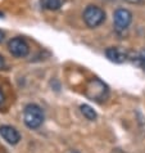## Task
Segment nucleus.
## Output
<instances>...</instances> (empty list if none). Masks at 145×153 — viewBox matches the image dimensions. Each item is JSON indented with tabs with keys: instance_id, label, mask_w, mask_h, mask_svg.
Here are the masks:
<instances>
[{
	"instance_id": "nucleus-7",
	"label": "nucleus",
	"mask_w": 145,
	"mask_h": 153,
	"mask_svg": "<svg viewBox=\"0 0 145 153\" xmlns=\"http://www.w3.org/2000/svg\"><path fill=\"white\" fill-rule=\"evenodd\" d=\"M105 56L110 62L114 63H123L127 61V52L118 46H110L105 50Z\"/></svg>"
},
{
	"instance_id": "nucleus-3",
	"label": "nucleus",
	"mask_w": 145,
	"mask_h": 153,
	"mask_svg": "<svg viewBox=\"0 0 145 153\" xmlns=\"http://www.w3.org/2000/svg\"><path fill=\"white\" fill-rule=\"evenodd\" d=\"M84 21L87 27L95 28L105 21V12L96 5H89L84 10Z\"/></svg>"
},
{
	"instance_id": "nucleus-13",
	"label": "nucleus",
	"mask_w": 145,
	"mask_h": 153,
	"mask_svg": "<svg viewBox=\"0 0 145 153\" xmlns=\"http://www.w3.org/2000/svg\"><path fill=\"white\" fill-rule=\"evenodd\" d=\"M3 40H4V32L0 30V42H1Z\"/></svg>"
},
{
	"instance_id": "nucleus-14",
	"label": "nucleus",
	"mask_w": 145,
	"mask_h": 153,
	"mask_svg": "<svg viewBox=\"0 0 145 153\" xmlns=\"http://www.w3.org/2000/svg\"><path fill=\"white\" fill-rule=\"evenodd\" d=\"M71 153H78V152H71Z\"/></svg>"
},
{
	"instance_id": "nucleus-4",
	"label": "nucleus",
	"mask_w": 145,
	"mask_h": 153,
	"mask_svg": "<svg viewBox=\"0 0 145 153\" xmlns=\"http://www.w3.org/2000/svg\"><path fill=\"white\" fill-rule=\"evenodd\" d=\"M132 22V13L129 9L119 8L113 13V25L117 32H125Z\"/></svg>"
},
{
	"instance_id": "nucleus-12",
	"label": "nucleus",
	"mask_w": 145,
	"mask_h": 153,
	"mask_svg": "<svg viewBox=\"0 0 145 153\" xmlns=\"http://www.w3.org/2000/svg\"><path fill=\"white\" fill-rule=\"evenodd\" d=\"M127 3H130V4H140L143 1V0H126Z\"/></svg>"
},
{
	"instance_id": "nucleus-9",
	"label": "nucleus",
	"mask_w": 145,
	"mask_h": 153,
	"mask_svg": "<svg viewBox=\"0 0 145 153\" xmlns=\"http://www.w3.org/2000/svg\"><path fill=\"white\" fill-rule=\"evenodd\" d=\"M80 109H81V113L84 114V117L86 118V120H89V121H94V120H96V117H98V114H96V112L94 111V108L92 107H90L89 104H82L80 107Z\"/></svg>"
},
{
	"instance_id": "nucleus-11",
	"label": "nucleus",
	"mask_w": 145,
	"mask_h": 153,
	"mask_svg": "<svg viewBox=\"0 0 145 153\" xmlns=\"http://www.w3.org/2000/svg\"><path fill=\"white\" fill-rule=\"evenodd\" d=\"M4 100H5V98H4V94H3V91L0 90V107H1V104L4 103Z\"/></svg>"
},
{
	"instance_id": "nucleus-5",
	"label": "nucleus",
	"mask_w": 145,
	"mask_h": 153,
	"mask_svg": "<svg viewBox=\"0 0 145 153\" xmlns=\"http://www.w3.org/2000/svg\"><path fill=\"white\" fill-rule=\"evenodd\" d=\"M8 49H9L12 56L17 58H24L30 53V46L26 40L22 39V37H13L8 42Z\"/></svg>"
},
{
	"instance_id": "nucleus-2",
	"label": "nucleus",
	"mask_w": 145,
	"mask_h": 153,
	"mask_svg": "<svg viewBox=\"0 0 145 153\" xmlns=\"http://www.w3.org/2000/svg\"><path fill=\"white\" fill-rule=\"evenodd\" d=\"M44 112H42L41 107H39L37 104L30 103L27 104L23 109V121L28 129L35 130L37 127H40L44 122Z\"/></svg>"
},
{
	"instance_id": "nucleus-1",
	"label": "nucleus",
	"mask_w": 145,
	"mask_h": 153,
	"mask_svg": "<svg viewBox=\"0 0 145 153\" xmlns=\"http://www.w3.org/2000/svg\"><path fill=\"white\" fill-rule=\"evenodd\" d=\"M85 95L92 102L101 103L109 97V88L100 79L94 77L87 82L86 89H85Z\"/></svg>"
},
{
	"instance_id": "nucleus-10",
	"label": "nucleus",
	"mask_w": 145,
	"mask_h": 153,
	"mask_svg": "<svg viewBox=\"0 0 145 153\" xmlns=\"http://www.w3.org/2000/svg\"><path fill=\"white\" fill-rule=\"evenodd\" d=\"M4 66H5V61H4V57L0 54V70L4 68Z\"/></svg>"
},
{
	"instance_id": "nucleus-6",
	"label": "nucleus",
	"mask_w": 145,
	"mask_h": 153,
	"mask_svg": "<svg viewBox=\"0 0 145 153\" xmlns=\"http://www.w3.org/2000/svg\"><path fill=\"white\" fill-rule=\"evenodd\" d=\"M0 135H1V138L5 140L7 143L12 144V146H16L21 140V134L18 133V130L9 125L0 126Z\"/></svg>"
},
{
	"instance_id": "nucleus-8",
	"label": "nucleus",
	"mask_w": 145,
	"mask_h": 153,
	"mask_svg": "<svg viewBox=\"0 0 145 153\" xmlns=\"http://www.w3.org/2000/svg\"><path fill=\"white\" fill-rule=\"evenodd\" d=\"M41 4L48 10H58L64 4V0H41Z\"/></svg>"
}]
</instances>
